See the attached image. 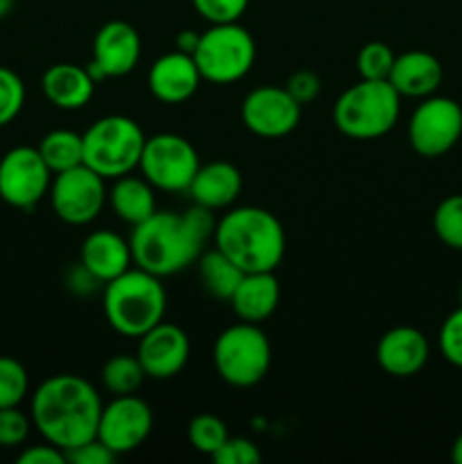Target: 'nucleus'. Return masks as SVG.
I'll use <instances>...</instances> for the list:
<instances>
[{
  "mask_svg": "<svg viewBox=\"0 0 462 464\" xmlns=\"http://www.w3.org/2000/svg\"><path fill=\"white\" fill-rule=\"evenodd\" d=\"M154 417L148 403L136 394L113 397L102 406L98 424V440L107 444L116 456L131 453L149 438Z\"/></svg>",
  "mask_w": 462,
  "mask_h": 464,
  "instance_id": "14",
  "label": "nucleus"
},
{
  "mask_svg": "<svg viewBox=\"0 0 462 464\" xmlns=\"http://www.w3.org/2000/svg\"><path fill=\"white\" fill-rule=\"evenodd\" d=\"M213 365L225 383L234 388H254L270 372V340L258 324L238 322L217 335L213 344Z\"/></svg>",
  "mask_w": 462,
  "mask_h": 464,
  "instance_id": "7",
  "label": "nucleus"
},
{
  "mask_svg": "<svg viewBox=\"0 0 462 464\" xmlns=\"http://www.w3.org/2000/svg\"><path fill=\"white\" fill-rule=\"evenodd\" d=\"M439 352L444 361L462 370V304L439 326Z\"/></svg>",
  "mask_w": 462,
  "mask_h": 464,
  "instance_id": "33",
  "label": "nucleus"
},
{
  "mask_svg": "<svg viewBox=\"0 0 462 464\" xmlns=\"http://www.w3.org/2000/svg\"><path fill=\"white\" fill-rule=\"evenodd\" d=\"M433 229L447 247L462 252V193L448 195L433 213Z\"/></svg>",
  "mask_w": 462,
  "mask_h": 464,
  "instance_id": "28",
  "label": "nucleus"
},
{
  "mask_svg": "<svg viewBox=\"0 0 462 464\" xmlns=\"http://www.w3.org/2000/svg\"><path fill=\"white\" fill-rule=\"evenodd\" d=\"M39 152L53 175L71 170V168L84 163V143H82V134H75V131L71 130L48 131V134L41 139Z\"/></svg>",
  "mask_w": 462,
  "mask_h": 464,
  "instance_id": "26",
  "label": "nucleus"
},
{
  "mask_svg": "<svg viewBox=\"0 0 462 464\" xmlns=\"http://www.w3.org/2000/svg\"><path fill=\"white\" fill-rule=\"evenodd\" d=\"M462 139V107L451 98L428 95L408 122V140L419 157L438 159Z\"/></svg>",
  "mask_w": 462,
  "mask_h": 464,
  "instance_id": "10",
  "label": "nucleus"
},
{
  "mask_svg": "<svg viewBox=\"0 0 462 464\" xmlns=\"http://www.w3.org/2000/svg\"><path fill=\"white\" fill-rule=\"evenodd\" d=\"M145 139L139 122L130 116H104L82 134L84 166L102 179H118L139 168Z\"/></svg>",
  "mask_w": 462,
  "mask_h": 464,
  "instance_id": "6",
  "label": "nucleus"
},
{
  "mask_svg": "<svg viewBox=\"0 0 462 464\" xmlns=\"http://www.w3.org/2000/svg\"><path fill=\"white\" fill-rule=\"evenodd\" d=\"M32 429V421L25 412L14 408H0V447L14 449L21 447L27 440Z\"/></svg>",
  "mask_w": 462,
  "mask_h": 464,
  "instance_id": "34",
  "label": "nucleus"
},
{
  "mask_svg": "<svg viewBox=\"0 0 462 464\" xmlns=\"http://www.w3.org/2000/svg\"><path fill=\"white\" fill-rule=\"evenodd\" d=\"M140 34L125 21H109L98 30L93 41V59L86 66L95 84L107 77L130 75L140 62Z\"/></svg>",
  "mask_w": 462,
  "mask_h": 464,
  "instance_id": "15",
  "label": "nucleus"
},
{
  "mask_svg": "<svg viewBox=\"0 0 462 464\" xmlns=\"http://www.w3.org/2000/svg\"><path fill=\"white\" fill-rule=\"evenodd\" d=\"M226 438H229V430H226V424L220 417L204 412V415L190 420L188 442L195 451L204 453V456H213L225 444Z\"/></svg>",
  "mask_w": 462,
  "mask_h": 464,
  "instance_id": "29",
  "label": "nucleus"
},
{
  "mask_svg": "<svg viewBox=\"0 0 462 464\" xmlns=\"http://www.w3.org/2000/svg\"><path fill=\"white\" fill-rule=\"evenodd\" d=\"M145 376L143 365H140L139 356H130V353H116L109 358L102 367V381L104 390L111 397H125V394H136L143 385Z\"/></svg>",
  "mask_w": 462,
  "mask_h": 464,
  "instance_id": "27",
  "label": "nucleus"
},
{
  "mask_svg": "<svg viewBox=\"0 0 462 464\" xmlns=\"http://www.w3.org/2000/svg\"><path fill=\"white\" fill-rule=\"evenodd\" d=\"M30 392V376L23 362L12 356H0V408L21 406Z\"/></svg>",
  "mask_w": 462,
  "mask_h": 464,
  "instance_id": "30",
  "label": "nucleus"
},
{
  "mask_svg": "<svg viewBox=\"0 0 462 464\" xmlns=\"http://www.w3.org/2000/svg\"><path fill=\"white\" fill-rule=\"evenodd\" d=\"M50 175L39 148H12L0 159V199L21 211H32L50 193Z\"/></svg>",
  "mask_w": 462,
  "mask_h": 464,
  "instance_id": "11",
  "label": "nucleus"
},
{
  "mask_svg": "<svg viewBox=\"0 0 462 464\" xmlns=\"http://www.w3.org/2000/svg\"><path fill=\"white\" fill-rule=\"evenodd\" d=\"M444 80V68L435 54L426 50H408L397 54L388 82L401 98H428Z\"/></svg>",
  "mask_w": 462,
  "mask_h": 464,
  "instance_id": "19",
  "label": "nucleus"
},
{
  "mask_svg": "<svg viewBox=\"0 0 462 464\" xmlns=\"http://www.w3.org/2000/svg\"><path fill=\"white\" fill-rule=\"evenodd\" d=\"M199 82L202 75L193 54L181 50L159 57L148 72L149 93L163 104H181L190 100L197 93Z\"/></svg>",
  "mask_w": 462,
  "mask_h": 464,
  "instance_id": "18",
  "label": "nucleus"
},
{
  "mask_svg": "<svg viewBox=\"0 0 462 464\" xmlns=\"http://www.w3.org/2000/svg\"><path fill=\"white\" fill-rule=\"evenodd\" d=\"M394 50L383 41H370L356 57V68L362 80H388L394 63Z\"/></svg>",
  "mask_w": 462,
  "mask_h": 464,
  "instance_id": "31",
  "label": "nucleus"
},
{
  "mask_svg": "<svg viewBox=\"0 0 462 464\" xmlns=\"http://www.w3.org/2000/svg\"><path fill=\"white\" fill-rule=\"evenodd\" d=\"M14 5H16V0H0V18L9 16V12L14 9Z\"/></svg>",
  "mask_w": 462,
  "mask_h": 464,
  "instance_id": "43",
  "label": "nucleus"
},
{
  "mask_svg": "<svg viewBox=\"0 0 462 464\" xmlns=\"http://www.w3.org/2000/svg\"><path fill=\"white\" fill-rule=\"evenodd\" d=\"M211 458L216 464H258L261 462V451L252 440L231 438L229 435Z\"/></svg>",
  "mask_w": 462,
  "mask_h": 464,
  "instance_id": "36",
  "label": "nucleus"
},
{
  "mask_svg": "<svg viewBox=\"0 0 462 464\" xmlns=\"http://www.w3.org/2000/svg\"><path fill=\"white\" fill-rule=\"evenodd\" d=\"M21 464H63L66 462V453L62 451L54 444H34V447H27L25 451L18 456Z\"/></svg>",
  "mask_w": 462,
  "mask_h": 464,
  "instance_id": "39",
  "label": "nucleus"
},
{
  "mask_svg": "<svg viewBox=\"0 0 462 464\" xmlns=\"http://www.w3.org/2000/svg\"><path fill=\"white\" fill-rule=\"evenodd\" d=\"M243 190V177L236 166L229 161H213L199 166L193 181L188 186V195L193 204L207 207L211 211L231 207Z\"/></svg>",
  "mask_w": 462,
  "mask_h": 464,
  "instance_id": "21",
  "label": "nucleus"
},
{
  "mask_svg": "<svg viewBox=\"0 0 462 464\" xmlns=\"http://www.w3.org/2000/svg\"><path fill=\"white\" fill-rule=\"evenodd\" d=\"M168 295L161 276L140 267L122 272L104 284V315L113 331L127 338H140L145 331L163 322Z\"/></svg>",
  "mask_w": 462,
  "mask_h": 464,
  "instance_id": "4",
  "label": "nucleus"
},
{
  "mask_svg": "<svg viewBox=\"0 0 462 464\" xmlns=\"http://www.w3.org/2000/svg\"><path fill=\"white\" fill-rule=\"evenodd\" d=\"M197 270H199V281H202L204 290H207L211 297L222 299V302H229L231 295L238 288L240 279H243L245 272L231 261L229 256L220 252L217 247L204 249L197 258Z\"/></svg>",
  "mask_w": 462,
  "mask_h": 464,
  "instance_id": "25",
  "label": "nucleus"
},
{
  "mask_svg": "<svg viewBox=\"0 0 462 464\" xmlns=\"http://www.w3.org/2000/svg\"><path fill=\"white\" fill-rule=\"evenodd\" d=\"M451 458H453V462H456V464H462V433L457 435L456 442H453V447H451Z\"/></svg>",
  "mask_w": 462,
  "mask_h": 464,
  "instance_id": "42",
  "label": "nucleus"
},
{
  "mask_svg": "<svg viewBox=\"0 0 462 464\" xmlns=\"http://www.w3.org/2000/svg\"><path fill=\"white\" fill-rule=\"evenodd\" d=\"M199 166L202 163H199L197 150L184 136L163 131V134L145 139L139 168L154 188L166 190V193L188 190Z\"/></svg>",
  "mask_w": 462,
  "mask_h": 464,
  "instance_id": "9",
  "label": "nucleus"
},
{
  "mask_svg": "<svg viewBox=\"0 0 462 464\" xmlns=\"http://www.w3.org/2000/svg\"><path fill=\"white\" fill-rule=\"evenodd\" d=\"M145 376L154 381H168L179 374L190 356V340L181 326L159 322L139 338L136 349Z\"/></svg>",
  "mask_w": 462,
  "mask_h": 464,
  "instance_id": "16",
  "label": "nucleus"
},
{
  "mask_svg": "<svg viewBox=\"0 0 462 464\" xmlns=\"http://www.w3.org/2000/svg\"><path fill=\"white\" fill-rule=\"evenodd\" d=\"M175 44H177V50L193 54L195 48H197V44H199V34H195L193 30H181L179 34H177Z\"/></svg>",
  "mask_w": 462,
  "mask_h": 464,
  "instance_id": "41",
  "label": "nucleus"
},
{
  "mask_svg": "<svg viewBox=\"0 0 462 464\" xmlns=\"http://www.w3.org/2000/svg\"><path fill=\"white\" fill-rule=\"evenodd\" d=\"M279 297L281 288L274 272H245L229 302L240 322L263 324L276 311Z\"/></svg>",
  "mask_w": 462,
  "mask_h": 464,
  "instance_id": "22",
  "label": "nucleus"
},
{
  "mask_svg": "<svg viewBox=\"0 0 462 464\" xmlns=\"http://www.w3.org/2000/svg\"><path fill=\"white\" fill-rule=\"evenodd\" d=\"M216 247L243 272H274L285 254L279 218L261 207H238L217 220Z\"/></svg>",
  "mask_w": 462,
  "mask_h": 464,
  "instance_id": "3",
  "label": "nucleus"
},
{
  "mask_svg": "<svg viewBox=\"0 0 462 464\" xmlns=\"http://www.w3.org/2000/svg\"><path fill=\"white\" fill-rule=\"evenodd\" d=\"M116 458V453H113L107 444L100 442L98 438L89 440V442L66 451V462L72 464H111Z\"/></svg>",
  "mask_w": 462,
  "mask_h": 464,
  "instance_id": "38",
  "label": "nucleus"
},
{
  "mask_svg": "<svg viewBox=\"0 0 462 464\" xmlns=\"http://www.w3.org/2000/svg\"><path fill=\"white\" fill-rule=\"evenodd\" d=\"M285 91L294 98V102L306 107V104L315 102L317 95L322 91V80L313 71H297L290 75Z\"/></svg>",
  "mask_w": 462,
  "mask_h": 464,
  "instance_id": "37",
  "label": "nucleus"
},
{
  "mask_svg": "<svg viewBox=\"0 0 462 464\" xmlns=\"http://www.w3.org/2000/svg\"><path fill=\"white\" fill-rule=\"evenodd\" d=\"M100 392L77 374L45 379L32 394V426L63 453L98 438Z\"/></svg>",
  "mask_w": 462,
  "mask_h": 464,
  "instance_id": "2",
  "label": "nucleus"
},
{
  "mask_svg": "<svg viewBox=\"0 0 462 464\" xmlns=\"http://www.w3.org/2000/svg\"><path fill=\"white\" fill-rule=\"evenodd\" d=\"M98 172L82 166L57 172L50 184V202L54 213L68 225H89L102 213L109 193Z\"/></svg>",
  "mask_w": 462,
  "mask_h": 464,
  "instance_id": "12",
  "label": "nucleus"
},
{
  "mask_svg": "<svg viewBox=\"0 0 462 464\" xmlns=\"http://www.w3.org/2000/svg\"><path fill=\"white\" fill-rule=\"evenodd\" d=\"M249 0H193V7L204 21L211 25L217 23H238L247 9Z\"/></svg>",
  "mask_w": 462,
  "mask_h": 464,
  "instance_id": "35",
  "label": "nucleus"
},
{
  "mask_svg": "<svg viewBox=\"0 0 462 464\" xmlns=\"http://www.w3.org/2000/svg\"><path fill=\"white\" fill-rule=\"evenodd\" d=\"M109 204H111L116 218L131 227L140 225L152 213H157L154 186L145 177L125 175L113 179V188L109 190Z\"/></svg>",
  "mask_w": 462,
  "mask_h": 464,
  "instance_id": "24",
  "label": "nucleus"
},
{
  "mask_svg": "<svg viewBox=\"0 0 462 464\" xmlns=\"http://www.w3.org/2000/svg\"><path fill=\"white\" fill-rule=\"evenodd\" d=\"M66 285L68 290H72L75 295H93L100 285H104L102 281L95 275H91L82 263H75V267H71L66 275Z\"/></svg>",
  "mask_w": 462,
  "mask_h": 464,
  "instance_id": "40",
  "label": "nucleus"
},
{
  "mask_svg": "<svg viewBox=\"0 0 462 464\" xmlns=\"http://www.w3.org/2000/svg\"><path fill=\"white\" fill-rule=\"evenodd\" d=\"M41 89L50 104L66 111L86 107L95 93V80L84 66L77 63H54L41 77Z\"/></svg>",
  "mask_w": 462,
  "mask_h": 464,
  "instance_id": "23",
  "label": "nucleus"
},
{
  "mask_svg": "<svg viewBox=\"0 0 462 464\" xmlns=\"http://www.w3.org/2000/svg\"><path fill=\"white\" fill-rule=\"evenodd\" d=\"M240 118L261 139H284L302 121V104L294 102L285 86H258L245 95Z\"/></svg>",
  "mask_w": 462,
  "mask_h": 464,
  "instance_id": "13",
  "label": "nucleus"
},
{
  "mask_svg": "<svg viewBox=\"0 0 462 464\" xmlns=\"http://www.w3.org/2000/svg\"><path fill=\"white\" fill-rule=\"evenodd\" d=\"M202 80L213 84H234L252 71L256 44L249 30L238 23H217L199 34L193 53Z\"/></svg>",
  "mask_w": 462,
  "mask_h": 464,
  "instance_id": "8",
  "label": "nucleus"
},
{
  "mask_svg": "<svg viewBox=\"0 0 462 464\" xmlns=\"http://www.w3.org/2000/svg\"><path fill=\"white\" fill-rule=\"evenodd\" d=\"M401 113V95L388 80H361L349 86L333 104V125L356 140L388 134Z\"/></svg>",
  "mask_w": 462,
  "mask_h": 464,
  "instance_id": "5",
  "label": "nucleus"
},
{
  "mask_svg": "<svg viewBox=\"0 0 462 464\" xmlns=\"http://www.w3.org/2000/svg\"><path fill=\"white\" fill-rule=\"evenodd\" d=\"M216 218L207 207L193 204L184 213L157 211L134 225L130 236L136 267L157 276H170L193 266L216 234Z\"/></svg>",
  "mask_w": 462,
  "mask_h": 464,
  "instance_id": "1",
  "label": "nucleus"
},
{
  "mask_svg": "<svg viewBox=\"0 0 462 464\" xmlns=\"http://www.w3.org/2000/svg\"><path fill=\"white\" fill-rule=\"evenodd\" d=\"M25 104V84L12 68L0 66V127L18 118Z\"/></svg>",
  "mask_w": 462,
  "mask_h": 464,
  "instance_id": "32",
  "label": "nucleus"
},
{
  "mask_svg": "<svg viewBox=\"0 0 462 464\" xmlns=\"http://www.w3.org/2000/svg\"><path fill=\"white\" fill-rule=\"evenodd\" d=\"M430 356L428 338L415 326H394L376 344V361L385 374L410 379L419 374Z\"/></svg>",
  "mask_w": 462,
  "mask_h": 464,
  "instance_id": "17",
  "label": "nucleus"
},
{
  "mask_svg": "<svg viewBox=\"0 0 462 464\" xmlns=\"http://www.w3.org/2000/svg\"><path fill=\"white\" fill-rule=\"evenodd\" d=\"M460 302H462V288H460Z\"/></svg>",
  "mask_w": 462,
  "mask_h": 464,
  "instance_id": "44",
  "label": "nucleus"
},
{
  "mask_svg": "<svg viewBox=\"0 0 462 464\" xmlns=\"http://www.w3.org/2000/svg\"><path fill=\"white\" fill-rule=\"evenodd\" d=\"M80 263L91 275L98 276L102 284H109L111 279L120 276L122 272L130 270L131 263H134L130 240H125L116 231H93L82 243Z\"/></svg>",
  "mask_w": 462,
  "mask_h": 464,
  "instance_id": "20",
  "label": "nucleus"
}]
</instances>
